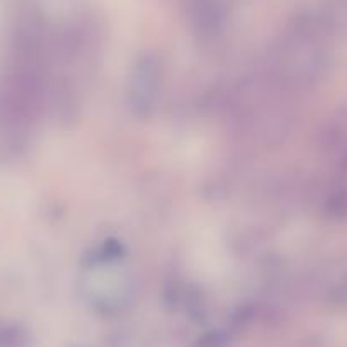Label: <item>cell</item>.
Masks as SVG:
<instances>
[{
	"mask_svg": "<svg viewBox=\"0 0 347 347\" xmlns=\"http://www.w3.org/2000/svg\"><path fill=\"white\" fill-rule=\"evenodd\" d=\"M340 298L344 300V301H347V284L342 287V291H340Z\"/></svg>",
	"mask_w": 347,
	"mask_h": 347,
	"instance_id": "6da1fadb",
	"label": "cell"
}]
</instances>
